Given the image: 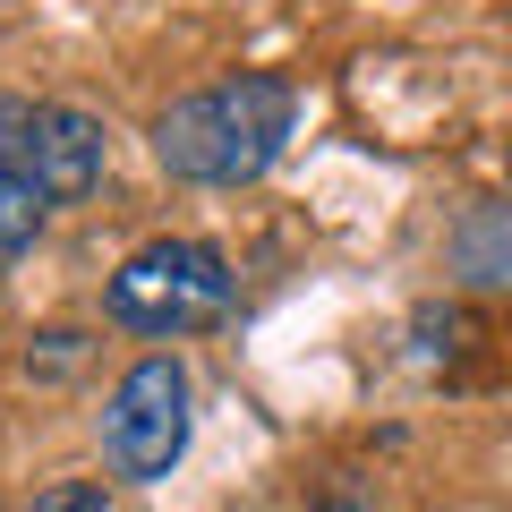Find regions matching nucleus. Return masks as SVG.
Masks as SVG:
<instances>
[{
	"instance_id": "5",
	"label": "nucleus",
	"mask_w": 512,
	"mask_h": 512,
	"mask_svg": "<svg viewBox=\"0 0 512 512\" xmlns=\"http://www.w3.org/2000/svg\"><path fill=\"white\" fill-rule=\"evenodd\" d=\"M453 274H470L478 291H512V197L461 214V231H453Z\"/></svg>"
},
{
	"instance_id": "2",
	"label": "nucleus",
	"mask_w": 512,
	"mask_h": 512,
	"mask_svg": "<svg viewBox=\"0 0 512 512\" xmlns=\"http://www.w3.org/2000/svg\"><path fill=\"white\" fill-rule=\"evenodd\" d=\"M231 299H239V274H231V256H222L214 239H146V248L111 274L103 308L120 316L128 333L171 342V333L222 325V316H231Z\"/></svg>"
},
{
	"instance_id": "7",
	"label": "nucleus",
	"mask_w": 512,
	"mask_h": 512,
	"mask_svg": "<svg viewBox=\"0 0 512 512\" xmlns=\"http://www.w3.org/2000/svg\"><path fill=\"white\" fill-rule=\"evenodd\" d=\"M26 512H111V495H103V487H77V478H69V487H43Z\"/></svg>"
},
{
	"instance_id": "6",
	"label": "nucleus",
	"mask_w": 512,
	"mask_h": 512,
	"mask_svg": "<svg viewBox=\"0 0 512 512\" xmlns=\"http://www.w3.org/2000/svg\"><path fill=\"white\" fill-rule=\"evenodd\" d=\"M43 222H52V205H43V188L26 180V171L0 163V256H26L43 239Z\"/></svg>"
},
{
	"instance_id": "3",
	"label": "nucleus",
	"mask_w": 512,
	"mask_h": 512,
	"mask_svg": "<svg viewBox=\"0 0 512 512\" xmlns=\"http://www.w3.org/2000/svg\"><path fill=\"white\" fill-rule=\"evenodd\" d=\"M188 436H197V384H188V367L171 359V350H146V359L111 384V410H103L111 470L137 478V487H154V478L180 470Z\"/></svg>"
},
{
	"instance_id": "1",
	"label": "nucleus",
	"mask_w": 512,
	"mask_h": 512,
	"mask_svg": "<svg viewBox=\"0 0 512 512\" xmlns=\"http://www.w3.org/2000/svg\"><path fill=\"white\" fill-rule=\"evenodd\" d=\"M299 120V86L282 69H239L205 94H180V103L154 120V163L188 188H248L282 163Z\"/></svg>"
},
{
	"instance_id": "4",
	"label": "nucleus",
	"mask_w": 512,
	"mask_h": 512,
	"mask_svg": "<svg viewBox=\"0 0 512 512\" xmlns=\"http://www.w3.org/2000/svg\"><path fill=\"white\" fill-rule=\"evenodd\" d=\"M0 163L26 171L43 188V205H77L103 188L111 137L94 111L77 103H26V94H0Z\"/></svg>"
}]
</instances>
